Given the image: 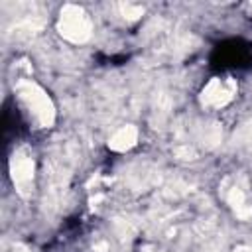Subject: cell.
<instances>
[{
  "mask_svg": "<svg viewBox=\"0 0 252 252\" xmlns=\"http://www.w3.org/2000/svg\"><path fill=\"white\" fill-rule=\"evenodd\" d=\"M16 96L20 100V104L24 106V110L28 112V116L32 118V122L37 128H49L55 122V106L53 100L49 98V94L33 81H20L16 83Z\"/></svg>",
  "mask_w": 252,
  "mask_h": 252,
  "instance_id": "cell-1",
  "label": "cell"
},
{
  "mask_svg": "<svg viewBox=\"0 0 252 252\" xmlns=\"http://www.w3.org/2000/svg\"><path fill=\"white\" fill-rule=\"evenodd\" d=\"M57 32L71 43H85L93 33V22L81 6L67 4L59 12Z\"/></svg>",
  "mask_w": 252,
  "mask_h": 252,
  "instance_id": "cell-2",
  "label": "cell"
},
{
  "mask_svg": "<svg viewBox=\"0 0 252 252\" xmlns=\"http://www.w3.org/2000/svg\"><path fill=\"white\" fill-rule=\"evenodd\" d=\"M138 142V128L128 124V126H122L120 130H116L110 140H108V148L112 152H128L136 146Z\"/></svg>",
  "mask_w": 252,
  "mask_h": 252,
  "instance_id": "cell-5",
  "label": "cell"
},
{
  "mask_svg": "<svg viewBox=\"0 0 252 252\" xmlns=\"http://www.w3.org/2000/svg\"><path fill=\"white\" fill-rule=\"evenodd\" d=\"M122 12L126 14V18H130V20H136V18H140L142 16V8L140 6H136V4H122Z\"/></svg>",
  "mask_w": 252,
  "mask_h": 252,
  "instance_id": "cell-6",
  "label": "cell"
},
{
  "mask_svg": "<svg viewBox=\"0 0 252 252\" xmlns=\"http://www.w3.org/2000/svg\"><path fill=\"white\" fill-rule=\"evenodd\" d=\"M10 177L20 195L28 197L33 183V159L26 150H16L10 158Z\"/></svg>",
  "mask_w": 252,
  "mask_h": 252,
  "instance_id": "cell-4",
  "label": "cell"
},
{
  "mask_svg": "<svg viewBox=\"0 0 252 252\" xmlns=\"http://www.w3.org/2000/svg\"><path fill=\"white\" fill-rule=\"evenodd\" d=\"M236 94V83L230 77H213L201 91V104L207 108H222Z\"/></svg>",
  "mask_w": 252,
  "mask_h": 252,
  "instance_id": "cell-3",
  "label": "cell"
}]
</instances>
